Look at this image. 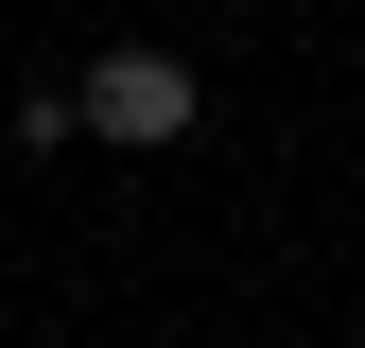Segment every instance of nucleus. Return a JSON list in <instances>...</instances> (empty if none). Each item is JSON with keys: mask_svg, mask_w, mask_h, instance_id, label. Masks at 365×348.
Returning a JSON list of instances; mask_svg holds the SVG:
<instances>
[{"mask_svg": "<svg viewBox=\"0 0 365 348\" xmlns=\"http://www.w3.org/2000/svg\"><path fill=\"white\" fill-rule=\"evenodd\" d=\"M70 105H87V140L174 157V140L209 122V70H192V53H87V70H70Z\"/></svg>", "mask_w": 365, "mask_h": 348, "instance_id": "obj_1", "label": "nucleus"}]
</instances>
